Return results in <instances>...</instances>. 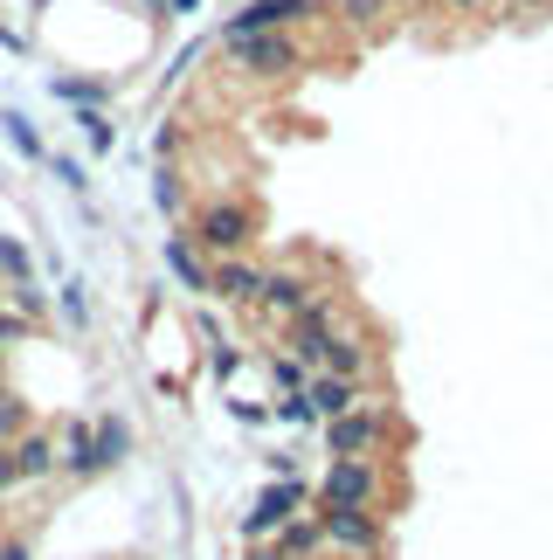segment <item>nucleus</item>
<instances>
[{
  "label": "nucleus",
  "instance_id": "1",
  "mask_svg": "<svg viewBox=\"0 0 553 560\" xmlns=\"http://www.w3.org/2000/svg\"><path fill=\"white\" fill-rule=\"evenodd\" d=\"M374 499H380L374 457H339L326 470V485H318V505H326V512H374Z\"/></svg>",
  "mask_w": 553,
  "mask_h": 560
},
{
  "label": "nucleus",
  "instance_id": "10",
  "mask_svg": "<svg viewBox=\"0 0 553 560\" xmlns=\"http://www.w3.org/2000/svg\"><path fill=\"white\" fill-rule=\"evenodd\" d=\"M297 14H311L305 0H257V8L236 14V35H270L276 21H297Z\"/></svg>",
  "mask_w": 553,
  "mask_h": 560
},
{
  "label": "nucleus",
  "instance_id": "16",
  "mask_svg": "<svg viewBox=\"0 0 553 560\" xmlns=\"http://www.w3.org/2000/svg\"><path fill=\"white\" fill-rule=\"evenodd\" d=\"M0 125H8L14 153H28V160H42V139H35V125H28V118H14V112H8V118H0Z\"/></svg>",
  "mask_w": 553,
  "mask_h": 560
},
{
  "label": "nucleus",
  "instance_id": "6",
  "mask_svg": "<svg viewBox=\"0 0 553 560\" xmlns=\"http://www.w3.org/2000/svg\"><path fill=\"white\" fill-rule=\"evenodd\" d=\"M236 56H243V70H257V77H284L297 62V49L284 35H236Z\"/></svg>",
  "mask_w": 553,
  "mask_h": 560
},
{
  "label": "nucleus",
  "instance_id": "5",
  "mask_svg": "<svg viewBox=\"0 0 553 560\" xmlns=\"http://www.w3.org/2000/svg\"><path fill=\"white\" fill-rule=\"evenodd\" d=\"M380 436H388V416L360 401L353 416H339V422H332V457H360V450L374 457V450H380Z\"/></svg>",
  "mask_w": 553,
  "mask_h": 560
},
{
  "label": "nucleus",
  "instance_id": "3",
  "mask_svg": "<svg viewBox=\"0 0 553 560\" xmlns=\"http://www.w3.org/2000/svg\"><path fill=\"white\" fill-rule=\"evenodd\" d=\"M249 229H257V214H249L243 201H215V208H201V222H195V235L208 249H222V256H236L249 243Z\"/></svg>",
  "mask_w": 553,
  "mask_h": 560
},
{
  "label": "nucleus",
  "instance_id": "13",
  "mask_svg": "<svg viewBox=\"0 0 553 560\" xmlns=\"http://www.w3.org/2000/svg\"><path fill=\"white\" fill-rule=\"evenodd\" d=\"M263 305H270V312H291V318H305V312H311V291H305V277H270V284H263Z\"/></svg>",
  "mask_w": 553,
  "mask_h": 560
},
{
  "label": "nucleus",
  "instance_id": "19",
  "mask_svg": "<svg viewBox=\"0 0 553 560\" xmlns=\"http://www.w3.org/2000/svg\"><path fill=\"white\" fill-rule=\"evenodd\" d=\"M14 485H21V478H14V457H8V450H0V499H8Z\"/></svg>",
  "mask_w": 553,
  "mask_h": 560
},
{
  "label": "nucleus",
  "instance_id": "15",
  "mask_svg": "<svg viewBox=\"0 0 553 560\" xmlns=\"http://www.w3.org/2000/svg\"><path fill=\"white\" fill-rule=\"evenodd\" d=\"M21 429H28V401H21L14 387H0V450H8Z\"/></svg>",
  "mask_w": 553,
  "mask_h": 560
},
{
  "label": "nucleus",
  "instance_id": "2",
  "mask_svg": "<svg viewBox=\"0 0 553 560\" xmlns=\"http://www.w3.org/2000/svg\"><path fill=\"white\" fill-rule=\"evenodd\" d=\"M297 505H305V485H297V478H276L270 491H257V505L243 512V540H249V547L276 540V526L297 520Z\"/></svg>",
  "mask_w": 553,
  "mask_h": 560
},
{
  "label": "nucleus",
  "instance_id": "11",
  "mask_svg": "<svg viewBox=\"0 0 553 560\" xmlns=\"http://www.w3.org/2000/svg\"><path fill=\"white\" fill-rule=\"evenodd\" d=\"M166 264H174V277H180L187 291H215V270L195 256V243H187V235H174V243H166Z\"/></svg>",
  "mask_w": 553,
  "mask_h": 560
},
{
  "label": "nucleus",
  "instance_id": "4",
  "mask_svg": "<svg viewBox=\"0 0 553 560\" xmlns=\"http://www.w3.org/2000/svg\"><path fill=\"white\" fill-rule=\"evenodd\" d=\"M318 526H326V547H339V553H360V560L380 553V520L374 512H318Z\"/></svg>",
  "mask_w": 553,
  "mask_h": 560
},
{
  "label": "nucleus",
  "instance_id": "8",
  "mask_svg": "<svg viewBox=\"0 0 553 560\" xmlns=\"http://www.w3.org/2000/svg\"><path fill=\"white\" fill-rule=\"evenodd\" d=\"M311 416H326V422H339V416H353L360 408V381H332V374H311Z\"/></svg>",
  "mask_w": 553,
  "mask_h": 560
},
{
  "label": "nucleus",
  "instance_id": "21",
  "mask_svg": "<svg viewBox=\"0 0 553 560\" xmlns=\"http://www.w3.org/2000/svg\"><path fill=\"white\" fill-rule=\"evenodd\" d=\"M243 560H284V553H276V547H249Z\"/></svg>",
  "mask_w": 553,
  "mask_h": 560
},
{
  "label": "nucleus",
  "instance_id": "14",
  "mask_svg": "<svg viewBox=\"0 0 553 560\" xmlns=\"http://www.w3.org/2000/svg\"><path fill=\"white\" fill-rule=\"evenodd\" d=\"M263 284H270V277L249 270V264H222V270H215V291H222V298H263Z\"/></svg>",
  "mask_w": 553,
  "mask_h": 560
},
{
  "label": "nucleus",
  "instance_id": "17",
  "mask_svg": "<svg viewBox=\"0 0 553 560\" xmlns=\"http://www.w3.org/2000/svg\"><path fill=\"white\" fill-rule=\"evenodd\" d=\"M97 457H104V464L125 457V422H97Z\"/></svg>",
  "mask_w": 553,
  "mask_h": 560
},
{
  "label": "nucleus",
  "instance_id": "12",
  "mask_svg": "<svg viewBox=\"0 0 553 560\" xmlns=\"http://www.w3.org/2000/svg\"><path fill=\"white\" fill-rule=\"evenodd\" d=\"M56 464H62V470H77V478H91V470H104V457H97V429H83V422H77Z\"/></svg>",
  "mask_w": 553,
  "mask_h": 560
},
{
  "label": "nucleus",
  "instance_id": "9",
  "mask_svg": "<svg viewBox=\"0 0 553 560\" xmlns=\"http://www.w3.org/2000/svg\"><path fill=\"white\" fill-rule=\"evenodd\" d=\"M276 553H284V560H318V553H326V526H318V520H284V526H276Z\"/></svg>",
  "mask_w": 553,
  "mask_h": 560
},
{
  "label": "nucleus",
  "instance_id": "18",
  "mask_svg": "<svg viewBox=\"0 0 553 560\" xmlns=\"http://www.w3.org/2000/svg\"><path fill=\"white\" fill-rule=\"evenodd\" d=\"M0 270H8V277H28V249L8 243V235H0Z\"/></svg>",
  "mask_w": 553,
  "mask_h": 560
},
{
  "label": "nucleus",
  "instance_id": "7",
  "mask_svg": "<svg viewBox=\"0 0 553 560\" xmlns=\"http://www.w3.org/2000/svg\"><path fill=\"white\" fill-rule=\"evenodd\" d=\"M8 457H14V478L28 485V478H49L56 470V443L42 436V429H21V436L8 443Z\"/></svg>",
  "mask_w": 553,
  "mask_h": 560
},
{
  "label": "nucleus",
  "instance_id": "20",
  "mask_svg": "<svg viewBox=\"0 0 553 560\" xmlns=\"http://www.w3.org/2000/svg\"><path fill=\"white\" fill-rule=\"evenodd\" d=\"M0 560H28V547H21V540H8V547H0Z\"/></svg>",
  "mask_w": 553,
  "mask_h": 560
}]
</instances>
